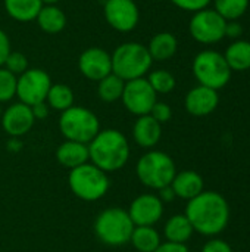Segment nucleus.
I'll return each mask as SVG.
<instances>
[{
	"mask_svg": "<svg viewBox=\"0 0 250 252\" xmlns=\"http://www.w3.org/2000/svg\"><path fill=\"white\" fill-rule=\"evenodd\" d=\"M184 214L192 223L193 230L203 236L220 235L230 221L228 202L214 190H203L190 199Z\"/></svg>",
	"mask_w": 250,
	"mask_h": 252,
	"instance_id": "obj_1",
	"label": "nucleus"
},
{
	"mask_svg": "<svg viewBox=\"0 0 250 252\" xmlns=\"http://www.w3.org/2000/svg\"><path fill=\"white\" fill-rule=\"evenodd\" d=\"M130 143L124 133L115 128L100 130L88 143V155L91 164L105 173L121 170L130 158Z\"/></svg>",
	"mask_w": 250,
	"mask_h": 252,
	"instance_id": "obj_2",
	"label": "nucleus"
},
{
	"mask_svg": "<svg viewBox=\"0 0 250 252\" xmlns=\"http://www.w3.org/2000/svg\"><path fill=\"white\" fill-rule=\"evenodd\" d=\"M112 72L124 81L141 78L150 72L153 59L147 46L139 41H125L119 44L112 53Z\"/></svg>",
	"mask_w": 250,
	"mask_h": 252,
	"instance_id": "obj_3",
	"label": "nucleus"
},
{
	"mask_svg": "<svg viewBox=\"0 0 250 252\" xmlns=\"http://www.w3.org/2000/svg\"><path fill=\"white\" fill-rule=\"evenodd\" d=\"M136 173L146 188L161 190L172 183L177 168L168 154L162 151H149L137 161Z\"/></svg>",
	"mask_w": 250,
	"mask_h": 252,
	"instance_id": "obj_4",
	"label": "nucleus"
},
{
	"mask_svg": "<svg viewBox=\"0 0 250 252\" xmlns=\"http://www.w3.org/2000/svg\"><path fill=\"white\" fill-rule=\"evenodd\" d=\"M192 71L200 86L214 89L217 92L230 83L233 74L224 55L214 49H205L199 52L192 62Z\"/></svg>",
	"mask_w": 250,
	"mask_h": 252,
	"instance_id": "obj_5",
	"label": "nucleus"
},
{
	"mask_svg": "<svg viewBox=\"0 0 250 252\" xmlns=\"http://www.w3.org/2000/svg\"><path fill=\"white\" fill-rule=\"evenodd\" d=\"M68 185L72 193L85 202L102 199L111 186L108 173L91 162H85L77 168H72L68 176Z\"/></svg>",
	"mask_w": 250,
	"mask_h": 252,
	"instance_id": "obj_6",
	"label": "nucleus"
},
{
	"mask_svg": "<svg viewBox=\"0 0 250 252\" xmlns=\"http://www.w3.org/2000/svg\"><path fill=\"white\" fill-rule=\"evenodd\" d=\"M134 227L128 213L118 207L103 210L94 221L96 236L109 247H122L128 244Z\"/></svg>",
	"mask_w": 250,
	"mask_h": 252,
	"instance_id": "obj_7",
	"label": "nucleus"
},
{
	"mask_svg": "<svg viewBox=\"0 0 250 252\" xmlns=\"http://www.w3.org/2000/svg\"><path fill=\"white\" fill-rule=\"evenodd\" d=\"M59 130L66 140L88 145L100 131V121L88 108L72 105L60 114Z\"/></svg>",
	"mask_w": 250,
	"mask_h": 252,
	"instance_id": "obj_8",
	"label": "nucleus"
},
{
	"mask_svg": "<svg viewBox=\"0 0 250 252\" xmlns=\"http://www.w3.org/2000/svg\"><path fill=\"white\" fill-rule=\"evenodd\" d=\"M227 21L212 7L194 12L189 22V32L192 38L200 44H215L225 38Z\"/></svg>",
	"mask_w": 250,
	"mask_h": 252,
	"instance_id": "obj_9",
	"label": "nucleus"
},
{
	"mask_svg": "<svg viewBox=\"0 0 250 252\" xmlns=\"http://www.w3.org/2000/svg\"><path fill=\"white\" fill-rule=\"evenodd\" d=\"M50 75L41 68H28L25 72L18 75L16 96L19 102L32 106L40 102H46L49 89L52 86Z\"/></svg>",
	"mask_w": 250,
	"mask_h": 252,
	"instance_id": "obj_10",
	"label": "nucleus"
},
{
	"mask_svg": "<svg viewBox=\"0 0 250 252\" xmlns=\"http://www.w3.org/2000/svg\"><path fill=\"white\" fill-rule=\"evenodd\" d=\"M121 100L128 112L141 117L149 115L153 105L158 102V94L149 84L147 78H136L125 81Z\"/></svg>",
	"mask_w": 250,
	"mask_h": 252,
	"instance_id": "obj_11",
	"label": "nucleus"
},
{
	"mask_svg": "<svg viewBox=\"0 0 250 252\" xmlns=\"http://www.w3.org/2000/svg\"><path fill=\"white\" fill-rule=\"evenodd\" d=\"M103 16L115 31L131 32L140 22V9L134 0H106Z\"/></svg>",
	"mask_w": 250,
	"mask_h": 252,
	"instance_id": "obj_12",
	"label": "nucleus"
},
{
	"mask_svg": "<svg viewBox=\"0 0 250 252\" xmlns=\"http://www.w3.org/2000/svg\"><path fill=\"white\" fill-rule=\"evenodd\" d=\"M80 72L91 81H100L112 72L111 53L102 47H88L78 58Z\"/></svg>",
	"mask_w": 250,
	"mask_h": 252,
	"instance_id": "obj_13",
	"label": "nucleus"
},
{
	"mask_svg": "<svg viewBox=\"0 0 250 252\" xmlns=\"http://www.w3.org/2000/svg\"><path fill=\"white\" fill-rule=\"evenodd\" d=\"M127 213L134 226H155L164 216V202L153 193H143L131 202Z\"/></svg>",
	"mask_w": 250,
	"mask_h": 252,
	"instance_id": "obj_14",
	"label": "nucleus"
},
{
	"mask_svg": "<svg viewBox=\"0 0 250 252\" xmlns=\"http://www.w3.org/2000/svg\"><path fill=\"white\" fill-rule=\"evenodd\" d=\"M35 123L31 106L16 102L9 105L1 114V127L10 137H21L27 134Z\"/></svg>",
	"mask_w": 250,
	"mask_h": 252,
	"instance_id": "obj_15",
	"label": "nucleus"
},
{
	"mask_svg": "<svg viewBox=\"0 0 250 252\" xmlns=\"http://www.w3.org/2000/svg\"><path fill=\"white\" fill-rule=\"evenodd\" d=\"M218 105H220L218 92L200 84L189 90L184 99L186 111L193 117H206L212 114L218 108Z\"/></svg>",
	"mask_w": 250,
	"mask_h": 252,
	"instance_id": "obj_16",
	"label": "nucleus"
},
{
	"mask_svg": "<svg viewBox=\"0 0 250 252\" xmlns=\"http://www.w3.org/2000/svg\"><path fill=\"white\" fill-rule=\"evenodd\" d=\"M162 136V124H159L150 115H141L137 118L133 127V139L134 142L144 149H150L156 146Z\"/></svg>",
	"mask_w": 250,
	"mask_h": 252,
	"instance_id": "obj_17",
	"label": "nucleus"
},
{
	"mask_svg": "<svg viewBox=\"0 0 250 252\" xmlns=\"http://www.w3.org/2000/svg\"><path fill=\"white\" fill-rule=\"evenodd\" d=\"M171 188L175 193V198L190 201L203 192V179L193 170H184L175 174Z\"/></svg>",
	"mask_w": 250,
	"mask_h": 252,
	"instance_id": "obj_18",
	"label": "nucleus"
},
{
	"mask_svg": "<svg viewBox=\"0 0 250 252\" xmlns=\"http://www.w3.org/2000/svg\"><path fill=\"white\" fill-rule=\"evenodd\" d=\"M56 159L60 165L69 170L77 168L90 161L88 145L66 140L56 149Z\"/></svg>",
	"mask_w": 250,
	"mask_h": 252,
	"instance_id": "obj_19",
	"label": "nucleus"
},
{
	"mask_svg": "<svg viewBox=\"0 0 250 252\" xmlns=\"http://www.w3.org/2000/svg\"><path fill=\"white\" fill-rule=\"evenodd\" d=\"M147 50H149L153 62L155 61L165 62L175 56V53L178 50V40L172 32L161 31L150 38V41L147 44Z\"/></svg>",
	"mask_w": 250,
	"mask_h": 252,
	"instance_id": "obj_20",
	"label": "nucleus"
},
{
	"mask_svg": "<svg viewBox=\"0 0 250 252\" xmlns=\"http://www.w3.org/2000/svg\"><path fill=\"white\" fill-rule=\"evenodd\" d=\"M35 21L40 30L50 35L59 34L66 27V15L57 4H43Z\"/></svg>",
	"mask_w": 250,
	"mask_h": 252,
	"instance_id": "obj_21",
	"label": "nucleus"
},
{
	"mask_svg": "<svg viewBox=\"0 0 250 252\" xmlns=\"http://www.w3.org/2000/svg\"><path fill=\"white\" fill-rule=\"evenodd\" d=\"M222 55L231 71L243 72L250 69V40H234Z\"/></svg>",
	"mask_w": 250,
	"mask_h": 252,
	"instance_id": "obj_22",
	"label": "nucleus"
},
{
	"mask_svg": "<svg viewBox=\"0 0 250 252\" xmlns=\"http://www.w3.org/2000/svg\"><path fill=\"white\" fill-rule=\"evenodd\" d=\"M6 13L18 22L35 21L43 7L41 0H3Z\"/></svg>",
	"mask_w": 250,
	"mask_h": 252,
	"instance_id": "obj_23",
	"label": "nucleus"
},
{
	"mask_svg": "<svg viewBox=\"0 0 250 252\" xmlns=\"http://www.w3.org/2000/svg\"><path fill=\"white\" fill-rule=\"evenodd\" d=\"M194 233L192 223L186 217V214H175L172 216L164 227V235L168 242L174 244H186L192 235Z\"/></svg>",
	"mask_w": 250,
	"mask_h": 252,
	"instance_id": "obj_24",
	"label": "nucleus"
},
{
	"mask_svg": "<svg viewBox=\"0 0 250 252\" xmlns=\"http://www.w3.org/2000/svg\"><path fill=\"white\" fill-rule=\"evenodd\" d=\"M130 242L139 252H153L162 242L153 226H136Z\"/></svg>",
	"mask_w": 250,
	"mask_h": 252,
	"instance_id": "obj_25",
	"label": "nucleus"
},
{
	"mask_svg": "<svg viewBox=\"0 0 250 252\" xmlns=\"http://www.w3.org/2000/svg\"><path fill=\"white\" fill-rule=\"evenodd\" d=\"M46 103L49 105V108L63 112L74 105V92L66 84H52L46 97Z\"/></svg>",
	"mask_w": 250,
	"mask_h": 252,
	"instance_id": "obj_26",
	"label": "nucleus"
},
{
	"mask_svg": "<svg viewBox=\"0 0 250 252\" xmlns=\"http://www.w3.org/2000/svg\"><path fill=\"white\" fill-rule=\"evenodd\" d=\"M125 81L111 72L100 81H97V94L106 103H113L121 99Z\"/></svg>",
	"mask_w": 250,
	"mask_h": 252,
	"instance_id": "obj_27",
	"label": "nucleus"
},
{
	"mask_svg": "<svg viewBox=\"0 0 250 252\" xmlns=\"http://www.w3.org/2000/svg\"><path fill=\"white\" fill-rule=\"evenodd\" d=\"M217 10L225 21H239L249 9L250 0H212Z\"/></svg>",
	"mask_w": 250,
	"mask_h": 252,
	"instance_id": "obj_28",
	"label": "nucleus"
},
{
	"mask_svg": "<svg viewBox=\"0 0 250 252\" xmlns=\"http://www.w3.org/2000/svg\"><path fill=\"white\" fill-rule=\"evenodd\" d=\"M147 81H149V84L152 86V89L155 90L156 94H168L177 86L175 77L167 69H153V71H150L149 75H147Z\"/></svg>",
	"mask_w": 250,
	"mask_h": 252,
	"instance_id": "obj_29",
	"label": "nucleus"
},
{
	"mask_svg": "<svg viewBox=\"0 0 250 252\" xmlns=\"http://www.w3.org/2000/svg\"><path fill=\"white\" fill-rule=\"evenodd\" d=\"M16 81L18 77L0 66V103L10 102L16 96Z\"/></svg>",
	"mask_w": 250,
	"mask_h": 252,
	"instance_id": "obj_30",
	"label": "nucleus"
},
{
	"mask_svg": "<svg viewBox=\"0 0 250 252\" xmlns=\"http://www.w3.org/2000/svg\"><path fill=\"white\" fill-rule=\"evenodd\" d=\"M3 66L18 77L28 69V59L21 52H10Z\"/></svg>",
	"mask_w": 250,
	"mask_h": 252,
	"instance_id": "obj_31",
	"label": "nucleus"
},
{
	"mask_svg": "<svg viewBox=\"0 0 250 252\" xmlns=\"http://www.w3.org/2000/svg\"><path fill=\"white\" fill-rule=\"evenodd\" d=\"M152 118H155L159 124H164V123H168L171 118H172V109L168 103L165 102H156L149 114Z\"/></svg>",
	"mask_w": 250,
	"mask_h": 252,
	"instance_id": "obj_32",
	"label": "nucleus"
},
{
	"mask_svg": "<svg viewBox=\"0 0 250 252\" xmlns=\"http://www.w3.org/2000/svg\"><path fill=\"white\" fill-rule=\"evenodd\" d=\"M171 1L178 9L186 10V12H192V13L199 12L202 9H206L212 3V0H171Z\"/></svg>",
	"mask_w": 250,
	"mask_h": 252,
	"instance_id": "obj_33",
	"label": "nucleus"
},
{
	"mask_svg": "<svg viewBox=\"0 0 250 252\" xmlns=\"http://www.w3.org/2000/svg\"><path fill=\"white\" fill-rule=\"evenodd\" d=\"M202 252H233V248L222 239H211L203 245Z\"/></svg>",
	"mask_w": 250,
	"mask_h": 252,
	"instance_id": "obj_34",
	"label": "nucleus"
},
{
	"mask_svg": "<svg viewBox=\"0 0 250 252\" xmlns=\"http://www.w3.org/2000/svg\"><path fill=\"white\" fill-rule=\"evenodd\" d=\"M12 52V46H10V38L6 34V31H3L0 28V66L4 65L9 53Z\"/></svg>",
	"mask_w": 250,
	"mask_h": 252,
	"instance_id": "obj_35",
	"label": "nucleus"
},
{
	"mask_svg": "<svg viewBox=\"0 0 250 252\" xmlns=\"http://www.w3.org/2000/svg\"><path fill=\"white\" fill-rule=\"evenodd\" d=\"M245 28L239 21H227L225 24V37L231 40H239L243 34Z\"/></svg>",
	"mask_w": 250,
	"mask_h": 252,
	"instance_id": "obj_36",
	"label": "nucleus"
},
{
	"mask_svg": "<svg viewBox=\"0 0 250 252\" xmlns=\"http://www.w3.org/2000/svg\"><path fill=\"white\" fill-rule=\"evenodd\" d=\"M153 252H190L186 244H174V242H164Z\"/></svg>",
	"mask_w": 250,
	"mask_h": 252,
	"instance_id": "obj_37",
	"label": "nucleus"
},
{
	"mask_svg": "<svg viewBox=\"0 0 250 252\" xmlns=\"http://www.w3.org/2000/svg\"><path fill=\"white\" fill-rule=\"evenodd\" d=\"M31 111H32V115L35 120H44L49 115V105L46 102H40V103L32 105Z\"/></svg>",
	"mask_w": 250,
	"mask_h": 252,
	"instance_id": "obj_38",
	"label": "nucleus"
},
{
	"mask_svg": "<svg viewBox=\"0 0 250 252\" xmlns=\"http://www.w3.org/2000/svg\"><path fill=\"white\" fill-rule=\"evenodd\" d=\"M159 199H161L162 202H171V201L175 199V193H174L171 185L159 190Z\"/></svg>",
	"mask_w": 250,
	"mask_h": 252,
	"instance_id": "obj_39",
	"label": "nucleus"
},
{
	"mask_svg": "<svg viewBox=\"0 0 250 252\" xmlns=\"http://www.w3.org/2000/svg\"><path fill=\"white\" fill-rule=\"evenodd\" d=\"M41 1H43V4H57L62 0H41Z\"/></svg>",
	"mask_w": 250,
	"mask_h": 252,
	"instance_id": "obj_40",
	"label": "nucleus"
},
{
	"mask_svg": "<svg viewBox=\"0 0 250 252\" xmlns=\"http://www.w3.org/2000/svg\"><path fill=\"white\" fill-rule=\"evenodd\" d=\"M153 1H165V0H153Z\"/></svg>",
	"mask_w": 250,
	"mask_h": 252,
	"instance_id": "obj_41",
	"label": "nucleus"
},
{
	"mask_svg": "<svg viewBox=\"0 0 250 252\" xmlns=\"http://www.w3.org/2000/svg\"><path fill=\"white\" fill-rule=\"evenodd\" d=\"M1 114H3V112H1V108H0V117H1Z\"/></svg>",
	"mask_w": 250,
	"mask_h": 252,
	"instance_id": "obj_42",
	"label": "nucleus"
},
{
	"mask_svg": "<svg viewBox=\"0 0 250 252\" xmlns=\"http://www.w3.org/2000/svg\"><path fill=\"white\" fill-rule=\"evenodd\" d=\"M249 71H250V69H249Z\"/></svg>",
	"mask_w": 250,
	"mask_h": 252,
	"instance_id": "obj_43",
	"label": "nucleus"
}]
</instances>
